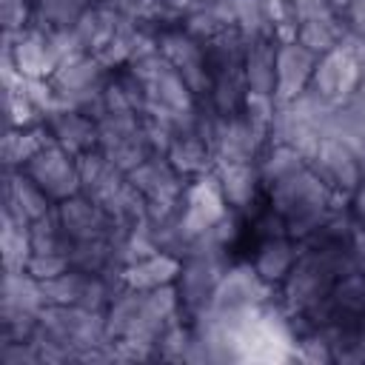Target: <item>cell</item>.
<instances>
[{
	"mask_svg": "<svg viewBox=\"0 0 365 365\" xmlns=\"http://www.w3.org/2000/svg\"><path fill=\"white\" fill-rule=\"evenodd\" d=\"M299 257V248L291 242L288 234H274V237H265L257 248V257H254V268L257 274L268 282V285H279L285 282V277L291 274L294 262Z\"/></svg>",
	"mask_w": 365,
	"mask_h": 365,
	"instance_id": "obj_13",
	"label": "cell"
},
{
	"mask_svg": "<svg viewBox=\"0 0 365 365\" xmlns=\"http://www.w3.org/2000/svg\"><path fill=\"white\" fill-rule=\"evenodd\" d=\"M328 297H331V302H334L339 319H342V317L356 319L359 314H365V271L356 268V271L342 274V277L334 282V288H331Z\"/></svg>",
	"mask_w": 365,
	"mask_h": 365,
	"instance_id": "obj_20",
	"label": "cell"
},
{
	"mask_svg": "<svg viewBox=\"0 0 365 365\" xmlns=\"http://www.w3.org/2000/svg\"><path fill=\"white\" fill-rule=\"evenodd\" d=\"M0 248H3V265H6V271H26L29 257L34 254V248H31V234H29V222H20V220H14L11 214L3 211Z\"/></svg>",
	"mask_w": 365,
	"mask_h": 365,
	"instance_id": "obj_16",
	"label": "cell"
},
{
	"mask_svg": "<svg viewBox=\"0 0 365 365\" xmlns=\"http://www.w3.org/2000/svg\"><path fill=\"white\" fill-rule=\"evenodd\" d=\"M308 163H305V157L294 148V145H288V143H277L268 154H265V160H259V180L271 188V185H277L279 180H285V177H291V174H297L299 168H305Z\"/></svg>",
	"mask_w": 365,
	"mask_h": 365,
	"instance_id": "obj_21",
	"label": "cell"
},
{
	"mask_svg": "<svg viewBox=\"0 0 365 365\" xmlns=\"http://www.w3.org/2000/svg\"><path fill=\"white\" fill-rule=\"evenodd\" d=\"M274 60H277V40L274 37H254L242 54V74L251 94H271L274 97Z\"/></svg>",
	"mask_w": 365,
	"mask_h": 365,
	"instance_id": "obj_12",
	"label": "cell"
},
{
	"mask_svg": "<svg viewBox=\"0 0 365 365\" xmlns=\"http://www.w3.org/2000/svg\"><path fill=\"white\" fill-rule=\"evenodd\" d=\"M46 125L51 131V140L66 148L68 154L80 157L91 148H97L100 131H97V120H91L88 114H83L80 108H57L54 114L46 117Z\"/></svg>",
	"mask_w": 365,
	"mask_h": 365,
	"instance_id": "obj_9",
	"label": "cell"
},
{
	"mask_svg": "<svg viewBox=\"0 0 365 365\" xmlns=\"http://www.w3.org/2000/svg\"><path fill=\"white\" fill-rule=\"evenodd\" d=\"M308 165L339 197L354 194L365 182V171H362V163H359L354 145L345 143L342 137H334V134H325L322 137L319 151H317V157Z\"/></svg>",
	"mask_w": 365,
	"mask_h": 365,
	"instance_id": "obj_5",
	"label": "cell"
},
{
	"mask_svg": "<svg viewBox=\"0 0 365 365\" xmlns=\"http://www.w3.org/2000/svg\"><path fill=\"white\" fill-rule=\"evenodd\" d=\"M228 214V202L220 185L217 171H205L194 177V182L185 185L182 202H180V217H177V231H174V245L171 251L180 257L188 251V245L205 234L214 231V225Z\"/></svg>",
	"mask_w": 365,
	"mask_h": 365,
	"instance_id": "obj_1",
	"label": "cell"
},
{
	"mask_svg": "<svg viewBox=\"0 0 365 365\" xmlns=\"http://www.w3.org/2000/svg\"><path fill=\"white\" fill-rule=\"evenodd\" d=\"M34 0H0V20H3V29L6 34H20L26 29H31V17H34V9H31Z\"/></svg>",
	"mask_w": 365,
	"mask_h": 365,
	"instance_id": "obj_23",
	"label": "cell"
},
{
	"mask_svg": "<svg viewBox=\"0 0 365 365\" xmlns=\"http://www.w3.org/2000/svg\"><path fill=\"white\" fill-rule=\"evenodd\" d=\"M297 40L311 48L317 57L328 54L331 48L342 46L345 26H339V17H319V20H302L297 29Z\"/></svg>",
	"mask_w": 365,
	"mask_h": 365,
	"instance_id": "obj_18",
	"label": "cell"
},
{
	"mask_svg": "<svg viewBox=\"0 0 365 365\" xmlns=\"http://www.w3.org/2000/svg\"><path fill=\"white\" fill-rule=\"evenodd\" d=\"M94 6V0H37L34 20L40 29H74V23Z\"/></svg>",
	"mask_w": 365,
	"mask_h": 365,
	"instance_id": "obj_19",
	"label": "cell"
},
{
	"mask_svg": "<svg viewBox=\"0 0 365 365\" xmlns=\"http://www.w3.org/2000/svg\"><path fill=\"white\" fill-rule=\"evenodd\" d=\"M345 23L354 31V37L365 40V0H351V6L345 11Z\"/></svg>",
	"mask_w": 365,
	"mask_h": 365,
	"instance_id": "obj_24",
	"label": "cell"
},
{
	"mask_svg": "<svg viewBox=\"0 0 365 365\" xmlns=\"http://www.w3.org/2000/svg\"><path fill=\"white\" fill-rule=\"evenodd\" d=\"M51 197L26 174V171H17L9 177V188H6V214H11L14 220L20 222H34L40 220L43 214L51 211Z\"/></svg>",
	"mask_w": 365,
	"mask_h": 365,
	"instance_id": "obj_11",
	"label": "cell"
},
{
	"mask_svg": "<svg viewBox=\"0 0 365 365\" xmlns=\"http://www.w3.org/2000/svg\"><path fill=\"white\" fill-rule=\"evenodd\" d=\"M328 6H331V11L339 17V14H345L348 11V6H351V0H328Z\"/></svg>",
	"mask_w": 365,
	"mask_h": 365,
	"instance_id": "obj_27",
	"label": "cell"
},
{
	"mask_svg": "<svg viewBox=\"0 0 365 365\" xmlns=\"http://www.w3.org/2000/svg\"><path fill=\"white\" fill-rule=\"evenodd\" d=\"M165 3H168V9H171L174 14H185V17H188L194 9L202 6V0H165Z\"/></svg>",
	"mask_w": 365,
	"mask_h": 365,
	"instance_id": "obj_25",
	"label": "cell"
},
{
	"mask_svg": "<svg viewBox=\"0 0 365 365\" xmlns=\"http://www.w3.org/2000/svg\"><path fill=\"white\" fill-rule=\"evenodd\" d=\"M362 80H365V66L359 60V51H356V46L342 40V46L331 48L328 54H322L317 60L308 88L328 106H345L359 91Z\"/></svg>",
	"mask_w": 365,
	"mask_h": 365,
	"instance_id": "obj_2",
	"label": "cell"
},
{
	"mask_svg": "<svg viewBox=\"0 0 365 365\" xmlns=\"http://www.w3.org/2000/svg\"><path fill=\"white\" fill-rule=\"evenodd\" d=\"M354 214L359 217V222L365 225V182L354 191Z\"/></svg>",
	"mask_w": 365,
	"mask_h": 365,
	"instance_id": "obj_26",
	"label": "cell"
},
{
	"mask_svg": "<svg viewBox=\"0 0 365 365\" xmlns=\"http://www.w3.org/2000/svg\"><path fill=\"white\" fill-rule=\"evenodd\" d=\"M34 3H37V0H34Z\"/></svg>",
	"mask_w": 365,
	"mask_h": 365,
	"instance_id": "obj_28",
	"label": "cell"
},
{
	"mask_svg": "<svg viewBox=\"0 0 365 365\" xmlns=\"http://www.w3.org/2000/svg\"><path fill=\"white\" fill-rule=\"evenodd\" d=\"M128 180L143 191L145 202H160V205L182 202V194H185L182 174L168 163L165 154H151L145 163L128 171Z\"/></svg>",
	"mask_w": 365,
	"mask_h": 365,
	"instance_id": "obj_8",
	"label": "cell"
},
{
	"mask_svg": "<svg viewBox=\"0 0 365 365\" xmlns=\"http://www.w3.org/2000/svg\"><path fill=\"white\" fill-rule=\"evenodd\" d=\"M51 131L48 125H37V128H11L3 140V157H6V165L9 168H23L40 148H46L51 140Z\"/></svg>",
	"mask_w": 365,
	"mask_h": 365,
	"instance_id": "obj_17",
	"label": "cell"
},
{
	"mask_svg": "<svg viewBox=\"0 0 365 365\" xmlns=\"http://www.w3.org/2000/svg\"><path fill=\"white\" fill-rule=\"evenodd\" d=\"M214 171L220 177V185H222L228 208L245 211L254 202L257 188L262 182L259 180V168L254 163H217Z\"/></svg>",
	"mask_w": 365,
	"mask_h": 365,
	"instance_id": "obj_14",
	"label": "cell"
},
{
	"mask_svg": "<svg viewBox=\"0 0 365 365\" xmlns=\"http://www.w3.org/2000/svg\"><path fill=\"white\" fill-rule=\"evenodd\" d=\"M180 271H182V259L174 251L163 248V251L148 254L143 259L125 262L120 268V285L123 288H134V291H151V288L177 282Z\"/></svg>",
	"mask_w": 365,
	"mask_h": 365,
	"instance_id": "obj_10",
	"label": "cell"
},
{
	"mask_svg": "<svg viewBox=\"0 0 365 365\" xmlns=\"http://www.w3.org/2000/svg\"><path fill=\"white\" fill-rule=\"evenodd\" d=\"M271 285L257 274V268L251 262H240V265H228L225 274L220 277L211 305L205 311L214 314H248L265 305Z\"/></svg>",
	"mask_w": 365,
	"mask_h": 365,
	"instance_id": "obj_4",
	"label": "cell"
},
{
	"mask_svg": "<svg viewBox=\"0 0 365 365\" xmlns=\"http://www.w3.org/2000/svg\"><path fill=\"white\" fill-rule=\"evenodd\" d=\"M165 157H168V163L182 177H200V174L211 171L214 151H211V143L202 134H197V131H180L171 140Z\"/></svg>",
	"mask_w": 365,
	"mask_h": 365,
	"instance_id": "obj_15",
	"label": "cell"
},
{
	"mask_svg": "<svg viewBox=\"0 0 365 365\" xmlns=\"http://www.w3.org/2000/svg\"><path fill=\"white\" fill-rule=\"evenodd\" d=\"M71 268V259L66 251H34L29 257V265H26V274L34 277L37 282H46V279H54L60 274H66Z\"/></svg>",
	"mask_w": 365,
	"mask_h": 365,
	"instance_id": "obj_22",
	"label": "cell"
},
{
	"mask_svg": "<svg viewBox=\"0 0 365 365\" xmlns=\"http://www.w3.org/2000/svg\"><path fill=\"white\" fill-rule=\"evenodd\" d=\"M20 171H26L54 202H63L74 194H83V180L77 168V157L60 148L54 140L40 148Z\"/></svg>",
	"mask_w": 365,
	"mask_h": 365,
	"instance_id": "obj_3",
	"label": "cell"
},
{
	"mask_svg": "<svg viewBox=\"0 0 365 365\" xmlns=\"http://www.w3.org/2000/svg\"><path fill=\"white\" fill-rule=\"evenodd\" d=\"M6 54L26 80H48L60 66V57L51 46V34L40 26H31L20 34H6Z\"/></svg>",
	"mask_w": 365,
	"mask_h": 365,
	"instance_id": "obj_6",
	"label": "cell"
},
{
	"mask_svg": "<svg viewBox=\"0 0 365 365\" xmlns=\"http://www.w3.org/2000/svg\"><path fill=\"white\" fill-rule=\"evenodd\" d=\"M317 54L311 48H305L299 40L291 43H277V60H274V103L277 106H288L294 103L314 77L317 68Z\"/></svg>",
	"mask_w": 365,
	"mask_h": 365,
	"instance_id": "obj_7",
	"label": "cell"
}]
</instances>
